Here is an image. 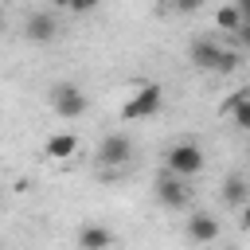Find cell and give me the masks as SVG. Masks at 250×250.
<instances>
[{"mask_svg": "<svg viewBox=\"0 0 250 250\" xmlns=\"http://www.w3.org/2000/svg\"><path fill=\"white\" fill-rule=\"evenodd\" d=\"M203 164H207V156H203V148H199L195 141H176V145L164 152V168L176 172V176H184V180L199 176Z\"/></svg>", "mask_w": 250, "mask_h": 250, "instance_id": "1", "label": "cell"}, {"mask_svg": "<svg viewBox=\"0 0 250 250\" xmlns=\"http://www.w3.org/2000/svg\"><path fill=\"white\" fill-rule=\"evenodd\" d=\"M129 160H133V141H129L125 133H109V137H102V145H98V152H94V164H98V168H105V172H121Z\"/></svg>", "mask_w": 250, "mask_h": 250, "instance_id": "2", "label": "cell"}, {"mask_svg": "<svg viewBox=\"0 0 250 250\" xmlns=\"http://www.w3.org/2000/svg\"><path fill=\"white\" fill-rule=\"evenodd\" d=\"M160 102H164L160 86H156V82H148V86H141L137 94H129V98H125V105H121V121H145V117H156Z\"/></svg>", "mask_w": 250, "mask_h": 250, "instance_id": "3", "label": "cell"}, {"mask_svg": "<svg viewBox=\"0 0 250 250\" xmlns=\"http://www.w3.org/2000/svg\"><path fill=\"white\" fill-rule=\"evenodd\" d=\"M156 203L160 207H168V211H184L188 203H191V188H188V180L184 176H176V172H164V176H156Z\"/></svg>", "mask_w": 250, "mask_h": 250, "instance_id": "4", "label": "cell"}, {"mask_svg": "<svg viewBox=\"0 0 250 250\" xmlns=\"http://www.w3.org/2000/svg\"><path fill=\"white\" fill-rule=\"evenodd\" d=\"M51 109H55L62 121H74V117L86 113V94H82L74 82H59V86H51Z\"/></svg>", "mask_w": 250, "mask_h": 250, "instance_id": "5", "label": "cell"}, {"mask_svg": "<svg viewBox=\"0 0 250 250\" xmlns=\"http://www.w3.org/2000/svg\"><path fill=\"white\" fill-rule=\"evenodd\" d=\"M23 35L31 43H55L59 39V16L55 12H31L23 20Z\"/></svg>", "mask_w": 250, "mask_h": 250, "instance_id": "6", "label": "cell"}, {"mask_svg": "<svg viewBox=\"0 0 250 250\" xmlns=\"http://www.w3.org/2000/svg\"><path fill=\"white\" fill-rule=\"evenodd\" d=\"M184 234H188V242H215L219 238V219L215 215H207V211H195V215H188V227H184Z\"/></svg>", "mask_w": 250, "mask_h": 250, "instance_id": "7", "label": "cell"}, {"mask_svg": "<svg viewBox=\"0 0 250 250\" xmlns=\"http://www.w3.org/2000/svg\"><path fill=\"white\" fill-rule=\"evenodd\" d=\"M219 113H227V117L234 121V129L250 133V90H234V94L219 105Z\"/></svg>", "mask_w": 250, "mask_h": 250, "instance_id": "8", "label": "cell"}, {"mask_svg": "<svg viewBox=\"0 0 250 250\" xmlns=\"http://www.w3.org/2000/svg\"><path fill=\"white\" fill-rule=\"evenodd\" d=\"M219 195H223V203L227 207H242V203H250V180L242 176V172H230L227 180H223V188H219Z\"/></svg>", "mask_w": 250, "mask_h": 250, "instance_id": "9", "label": "cell"}, {"mask_svg": "<svg viewBox=\"0 0 250 250\" xmlns=\"http://www.w3.org/2000/svg\"><path fill=\"white\" fill-rule=\"evenodd\" d=\"M215 55H219V43H215V39H195V43L188 47V62H191L195 70H211V66H215Z\"/></svg>", "mask_w": 250, "mask_h": 250, "instance_id": "10", "label": "cell"}, {"mask_svg": "<svg viewBox=\"0 0 250 250\" xmlns=\"http://www.w3.org/2000/svg\"><path fill=\"white\" fill-rule=\"evenodd\" d=\"M78 246H82V250H105V246H113V230H105V227H98V223H86V227L78 230Z\"/></svg>", "mask_w": 250, "mask_h": 250, "instance_id": "11", "label": "cell"}, {"mask_svg": "<svg viewBox=\"0 0 250 250\" xmlns=\"http://www.w3.org/2000/svg\"><path fill=\"white\" fill-rule=\"evenodd\" d=\"M43 152H47L51 160H70V156L78 152V137H70V133H55V137L43 145Z\"/></svg>", "mask_w": 250, "mask_h": 250, "instance_id": "12", "label": "cell"}, {"mask_svg": "<svg viewBox=\"0 0 250 250\" xmlns=\"http://www.w3.org/2000/svg\"><path fill=\"white\" fill-rule=\"evenodd\" d=\"M215 27H219V31H238V27H242V12H238L234 4H223V8L215 12Z\"/></svg>", "mask_w": 250, "mask_h": 250, "instance_id": "13", "label": "cell"}, {"mask_svg": "<svg viewBox=\"0 0 250 250\" xmlns=\"http://www.w3.org/2000/svg\"><path fill=\"white\" fill-rule=\"evenodd\" d=\"M238 66H242V55H238V51H230V47H219V55H215V66H211V70H215V74H234Z\"/></svg>", "mask_w": 250, "mask_h": 250, "instance_id": "14", "label": "cell"}, {"mask_svg": "<svg viewBox=\"0 0 250 250\" xmlns=\"http://www.w3.org/2000/svg\"><path fill=\"white\" fill-rule=\"evenodd\" d=\"M59 4H62V8H70V12H90L98 0H59Z\"/></svg>", "mask_w": 250, "mask_h": 250, "instance_id": "15", "label": "cell"}, {"mask_svg": "<svg viewBox=\"0 0 250 250\" xmlns=\"http://www.w3.org/2000/svg\"><path fill=\"white\" fill-rule=\"evenodd\" d=\"M172 4H176V8H180V12H195V8H199V4H203V0H172Z\"/></svg>", "mask_w": 250, "mask_h": 250, "instance_id": "16", "label": "cell"}, {"mask_svg": "<svg viewBox=\"0 0 250 250\" xmlns=\"http://www.w3.org/2000/svg\"><path fill=\"white\" fill-rule=\"evenodd\" d=\"M234 35H238V43H242V47H246V51H250V23H242V27H238V31H234Z\"/></svg>", "mask_w": 250, "mask_h": 250, "instance_id": "17", "label": "cell"}, {"mask_svg": "<svg viewBox=\"0 0 250 250\" xmlns=\"http://www.w3.org/2000/svg\"><path fill=\"white\" fill-rule=\"evenodd\" d=\"M234 8L242 12V23H250V0H234Z\"/></svg>", "mask_w": 250, "mask_h": 250, "instance_id": "18", "label": "cell"}, {"mask_svg": "<svg viewBox=\"0 0 250 250\" xmlns=\"http://www.w3.org/2000/svg\"><path fill=\"white\" fill-rule=\"evenodd\" d=\"M238 211H242V219H238V223H242V230H250V203H242Z\"/></svg>", "mask_w": 250, "mask_h": 250, "instance_id": "19", "label": "cell"}, {"mask_svg": "<svg viewBox=\"0 0 250 250\" xmlns=\"http://www.w3.org/2000/svg\"><path fill=\"white\" fill-rule=\"evenodd\" d=\"M0 31H4V16H0Z\"/></svg>", "mask_w": 250, "mask_h": 250, "instance_id": "20", "label": "cell"}, {"mask_svg": "<svg viewBox=\"0 0 250 250\" xmlns=\"http://www.w3.org/2000/svg\"><path fill=\"white\" fill-rule=\"evenodd\" d=\"M164 4H172V0H164Z\"/></svg>", "mask_w": 250, "mask_h": 250, "instance_id": "21", "label": "cell"}]
</instances>
